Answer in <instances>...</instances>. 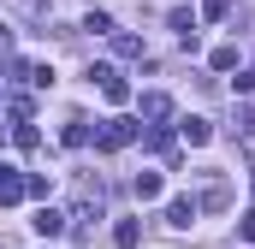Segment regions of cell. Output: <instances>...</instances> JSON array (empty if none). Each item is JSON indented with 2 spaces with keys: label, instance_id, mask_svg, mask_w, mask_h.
<instances>
[{
  "label": "cell",
  "instance_id": "3957f363",
  "mask_svg": "<svg viewBox=\"0 0 255 249\" xmlns=\"http://www.w3.org/2000/svg\"><path fill=\"white\" fill-rule=\"evenodd\" d=\"M136 107H142V119H148V124H160V119H172V95H160V89H148V95H142V101H136Z\"/></svg>",
  "mask_w": 255,
  "mask_h": 249
},
{
  "label": "cell",
  "instance_id": "7a4b0ae2",
  "mask_svg": "<svg viewBox=\"0 0 255 249\" xmlns=\"http://www.w3.org/2000/svg\"><path fill=\"white\" fill-rule=\"evenodd\" d=\"M89 77L101 83V95H107V101H125V95H130V83H125V77H119V71H113V65H95Z\"/></svg>",
  "mask_w": 255,
  "mask_h": 249
},
{
  "label": "cell",
  "instance_id": "4fadbf2b",
  "mask_svg": "<svg viewBox=\"0 0 255 249\" xmlns=\"http://www.w3.org/2000/svg\"><path fill=\"white\" fill-rule=\"evenodd\" d=\"M166 24H172L178 36H190V30H196V12H184V6H172V18H166Z\"/></svg>",
  "mask_w": 255,
  "mask_h": 249
},
{
  "label": "cell",
  "instance_id": "8fae6325",
  "mask_svg": "<svg viewBox=\"0 0 255 249\" xmlns=\"http://www.w3.org/2000/svg\"><path fill=\"white\" fill-rule=\"evenodd\" d=\"M60 142H65V148H83V142H89V124H83V119H71V124L60 130Z\"/></svg>",
  "mask_w": 255,
  "mask_h": 249
},
{
  "label": "cell",
  "instance_id": "ac0fdd59",
  "mask_svg": "<svg viewBox=\"0 0 255 249\" xmlns=\"http://www.w3.org/2000/svg\"><path fill=\"white\" fill-rule=\"evenodd\" d=\"M238 89H244V95H250V89H255V65H250V71H244V77H238Z\"/></svg>",
  "mask_w": 255,
  "mask_h": 249
},
{
  "label": "cell",
  "instance_id": "9a60e30c",
  "mask_svg": "<svg viewBox=\"0 0 255 249\" xmlns=\"http://www.w3.org/2000/svg\"><path fill=\"white\" fill-rule=\"evenodd\" d=\"M208 65H214V71H238V48H214Z\"/></svg>",
  "mask_w": 255,
  "mask_h": 249
},
{
  "label": "cell",
  "instance_id": "9c48e42d",
  "mask_svg": "<svg viewBox=\"0 0 255 249\" xmlns=\"http://www.w3.org/2000/svg\"><path fill=\"white\" fill-rule=\"evenodd\" d=\"M130 190H136V202H160V190H166V184H160V172H136V184H130Z\"/></svg>",
  "mask_w": 255,
  "mask_h": 249
},
{
  "label": "cell",
  "instance_id": "e0dca14e",
  "mask_svg": "<svg viewBox=\"0 0 255 249\" xmlns=\"http://www.w3.org/2000/svg\"><path fill=\"white\" fill-rule=\"evenodd\" d=\"M24 196H36V202H48V178H42V172H30V178H24Z\"/></svg>",
  "mask_w": 255,
  "mask_h": 249
},
{
  "label": "cell",
  "instance_id": "277c9868",
  "mask_svg": "<svg viewBox=\"0 0 255 249\" xmlns=\"http://www.w3.org/2000/svg\"><path fill=\"white\" fill-rule=\"evenodd\" d=\"M196 214H202V202H190V196H172L166 202V226H190Z\"/></svg>",
  "mask_w": 255,
  "mask_h": 249
},
{
  "label": "cell",
  "instance_id": "7c38bea8",
  "mask_svg": "<svg viewBox=\"0 0 255 249\" xmlns=\"http://www.w3.org/2000/svg\"><path fill=\"white\" fill-rule=\"evenodd\" d=\"M12 142H18V148H36L42 136H36V124H30V119H18V130H12Z\"/></svg>",
  "mask_w": 255,
  "mask_h": 249
},
{
  "label": "cell",
  "instance_id": "6da1fadb",
  "mask_svg": "<svg viewBox=\"0 0 255 249\" xmlns=\"http://www.w3.org/2000/svg\"><path fill=\"white\" fill-rule=\"evenodd\" d=\"M136 136H142V124H136V119H107L101 130H95V148H101V154H119V148H130Z\"/></svg>",
  "mask_w": 255,
  "mask_h": 249
},
{
  "label": "cell",
  "instance_id": "ba28073f",
  "mask_svg": "<svg viewBox=\"0 0 255 249\" xmlns=\"http://www.w3.org/2000/svg\"><path fill=\"white\" fill-rule=\"evenodd\" d=\"M178 136H184L190 148H202V142L214 136V124H208V119H178Z\"/></svg>",
  "mask_w": 255,
  "mask_h": 249
},
{
  "label": "cell",
  "instance_id": "5b68a950",
  "mask_svg": "<svg viewBox=\"0 0 255 249\" xmlns=\"http://www.w3.org/2000/svg\"><path fill=\"white\" fill-rule=\"evenodd\" d=\"M226 130H232L238 142H255V107H250V101H244V107L232 113V124H226Z\"/></svg>",
  "mask_w": 255,
  "mask_h": 249
},
{
  "label": "cell",
  "instance_id": "d6986e66",
  "mask_svg": "<svg viewBox=\"0 0 255 249\" xmlns=\"http://www.w3.org/2000/svg\"><path fill=\"white\" fill-rule=\"evenodd\" d=\"M244 238H250V244H255V208H250V214H244Z\"/></svg>",
  "mask_w": 255,
  "mask_h": 249
},
{
  "label": "cell",
  "instance_id": "5bb4252c",
  "mask_svg": "<svg viewBox=\"0 0 255 249\" xmlns=\"http://www.w3.org/2000/svg\"><path fill=\"white\" fill-rule=\"evenodd\" d=\"M113 48H119V54H125V60H142V42H136V36H125V30H119V36H113Z\"/></svg>",
  "mask_w": 255,
  "mask_h": 249
},
{
  "label": "cell",
  "instance_id": "52a82bcc",
  "mask_svg": "<svg viewBox=\"0 0 255 249\" xmlns=\"http://www.w3.org/2000/svg\"><path fill=\"white\" fill-rule=\"evenodd\" d=\"M6 202H24V178H18V172L0 160V208H6Z\"/></svg>",
  "mask_w": 255,
  "mask_h": 249
},
{
  "label": "cell",
  "instance_id": "2e32d148",
  "mask_svg": "<svg viewBox=\"0 0 255 249\" xmlns=\"http://www.w3.org/2000/svg\"><path fill=\"white\" fill-rule=\"evenodd\" d=\"M83 30H95V36H113V18H107V12H89V18H83Z\"/></svg>",
  "mask_w": 255,
  "mask_h": 249
},
{
  "label": "cell",
  "instance_id": "8992f818",
  "mask_svg": "<svg viewBox=\"0 0 255 249\" xmlns=\"http://www.w3.org/2000/svg\"><path fill=\"white\" fill-rule=\"evenodd\" d=\"M36 232H42V238H60V232H65V214L42 202V208H36Z\"/></svg>",
  "mask_w": 255,
  "mask_h": 249
},
{
  "label": "cell",
  "instance_id": "30bf717a",
  "mask_svg": "<svg viewBox=\"0 0 255 249\" xmlns=\"http://www.w3.org/2000/svg\"><path fill=\"white\" fill-rule=\"evenodd\" d=\"M113 244H119V249H136V244H142V226H136V220H119V226H113Z\"/></svg>",
  "mask_w": 255,
  "mask_h": 249
}]
</instances>
